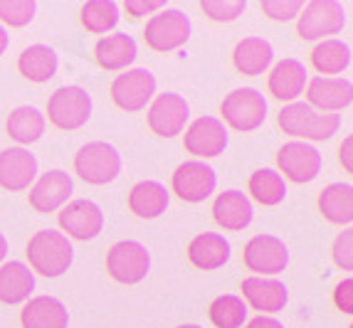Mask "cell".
I'll use <instances>...</instances> for the list:
<instances>
[{"label":"cell","mask_w":353,"mask_h":328,"mask_svg":"<svg viewBox=\"0 0 353 328\" xmlns=\"http://www.w3.org/2000/svg\"><path fill=\"white\" fill-rule=\"evenodd\" d=\"M28 262L32 274H42L48 279L62 276L74 262V249L67 234L57 229H40L28 242Z\"/></svg>","instance_id":"6da1fadb"},{"label":"cell","mask_w":353,"mask_h":328,"mask_svg":"<svg viewBox=\"0 0 353 328\" xmlns=\"http://www.w3.org/2000/svg\"><path fill=\"white\" fill-rule=\"evenodd\" d=\"M279 129L284 134L304 141H329L341 129L339 114H319L306 101H292L279 109L277 116Z\"/></svg>","instance_id":"7a4b0ae2"},{"label":"cell","mask_w":353,"mask_h":328,"mask_svg":"<svg viewBox=\"0 0 353 328\" xmlns=\"http://www.w3.org/2000/svg\"><path fill=\"white\" fill-rule=\"evenodd\" d=\"M74 173L89 185L114 183L121 173V153L106 141H89L74 153Z\"/></svg>","instance_id":"3957f363"},{"label":"cell","mask_w":353,"mask_h":328,"mask_svg":"<svg viewBox=\"0 0 353 328\" xmlns=\"http://www.w3.org/2000/svg\"><path fill=\"white\" fill-rule=\"evenodd\" d=\"M220 114L230 129L250 134V131L259 129L267 119V99L265 94L254 87H240L235 92H230L220 104Z\"/></svg>","instance_id":"277c9868"},{"label":"cell","mask_w":353,"mask_h":328,"mask_svg":"<svg viewBox=\"0 0 353 328\" xmlns=\"http://www.w3.org/2000/svg\"><path fill=\"white\" fill-rule=\"evenodd\" d=\"M106 271L119 284L134 287V284L146 279L151 271V252L136 240L117 242L106 252Z\"/></svg>","instance_id":"5b68a950"},{"label":"cell","mask_w":353,"mask_h":328,"mask_svg":"<svg viewBox=\"0 0 353 328\" xmlns=\"http://www.w3.org/2000/svg\"><path fill=\"white\" fill-rule=\"evenodd\" d=\"M143 40L153 52H173L190 40V20L183 10L163 8L146 23Z\"/></svg>","instance_id":"8992f818"},{"label":"cell","mask_w":353,"mask_h":328,"mask_svg":"<svg viewBox=\"0 0 353 328\" xmlns=\"http://www.w3.org/2000/svg\"><path fill=\"white\" fill-rule=\"evenodd\" d=\"M346 25V10L336 0H312L301 8L296 18V32L301 40H329V35L341 32Z\"/></svg>","instance_id":"52a82bcc"},{"label":"cell","mask_w":353,"mask_h":328,"mask_svg":"<svg viewBox=\"0 0 353 328\" xmlns=\"http://www.w3.org/2000/svg\"><path fill=\"white\" fill-rule=\"evenodd\" d=\"M92 96L82 87H59L48 101V119L62 131L82 129L92 119Z\"/></svg>","instance_id":"ba28073f"},{"label":"cell","mask_w":353,"mask_h":328,"mask_svg":"<svg viewBox=\"0 0 353 328\" xmlns=\"http://www.w3.org/2000/svg\"><path fill=\"white\" fill-rule=\"evenodd\" d=\"M242 262L254 276H274L289 267V247L274 234H254L245 245Z\"/></svg>","instance_id":"9c48e42d"},{"label":"cell","mask_w":353,"mask_h":328,"mask_svg":"<svg viewBox=\"0 0 353 328\" xmlns=\"http://www.w3.org/2000/svg\"><path fill=\"white\" fill-rule=\"evenodd\" d=\"M156 94V76L146 67H134L117 74L112 82V99L121 112H141Z\"/></svg>","instance_id":"30bf717a"},{"label":"cell","mask_w":353,"mask_h":328,"mask_svg":"<svg viewBox=\"0 0 353 328\" xmlns=\"http://www.w3.org/2000/svg\"><path fill=\"white\" fill-rule=\"evenodd\" d=\"M173 193L185 203H203L218 187V173L205 161H185L173 170Z\"/></svg>","instance_id":"8fae6325"},{"label":"cell","mask_w":353,"mask_h":328,"mask_svg":"<svg viewBox=\"0 0 353 328\" xmlns=\"http://www.w3.org/2000/svg\"><path fill=\"white\" fill-rule=\"evenodd\" d=\"M190 116L188 101L176 92H163L148 106V126L161 139H173V136L185 131V123Z\"/></svg>","instance_id":"7c38bea8"},{"label":"cell","mask_w":353,"mask_h":328,"mask_svg":"<svg viewBox=\"0 0 353 328\" xmlns=\"http://www.w3.org/2000/svg\"><path fill=\"white\" fill-rule=\"evenodd\" d=\"M279 176L292 183H312L321 173L324 158L321 153L306 141H289L277 153Z\"/></svg>","instance_id":"4fadbf2b"},{"label":"cell","mask_w":353,"mask_h":328,"mask_svg":"<svg viewBox=\"0 0 353 328\" xmlns=\"http://www.w3.org/2000/svg\"><path fill=\"white\" fill-rule=\"evenodd\" d=\"M228 143H230L228 126L218 116L195 119L188 129H185V139H183V146H185L188 153H193L195 161L215 158V156L225 153Z\"/></svg>","instance_id":"5bb4252c"},{"label":"cell","mask_w":353,"mask_h":328,"mask_svg":"<svg viewBox=\"0 0 353 328\" xmlns=\"http://www.w3.org/2000/svg\"><path fill=\"white\" fill-rule=\"evenodd\" d=\"M62 234L67 232V237H74V240H94L97 234L104 229V212L97 205L94 200L79 198L72 200L62 207V212L57 215Z\"/></svg>","instance_id":"9a60e30c"},{"label":"cell","mask_w":353,"mask_h":328,"mask_svg":"<svg viewBox=\"0 0 353 328\" xmlns=\"http://www.w3.org/2000/svg\"><path fill=\"white\" fill-rule=\"evenodd\" d=\"M353 101V84L346 76H314L306 82V104L314 112L336 114L348 109Z\"/></svg>","instance_id":"2e32d148"},{"label":"cell","mask_w":353,"mask_h":328,"mask_svg":"<svg viewBox=\"0 0 353 328\" xmlns=\"http://www.w3.org/2000/svg\"><path fill=\"white\" fill-rule=\"evenodd\" d=\"M240 291V299L248 306H252L254 311H262V316L277 314L289 301L287 284L274 279V276H248V279H242Z\"/></svg>","instance_id":"e0dca14e"},{"label":"cell","mask_w":353,"mask_h":328,"mask_svg":"<svg viewBox=\"0 0 353 328\" xmlns=\"http://www.w3.org/2000/svg\"><path fill=\"white\" fill-rule=\"evenodd\" d=\"M74 193L72 176L65 170H48L42 173L30 190V207L37 212H54L57 207L67 205V200Z\"/></svg>","instance_id":"ac0fdd59"},{"label":"cell","mask_w":353,"mask_h":328,"mask_svg":"<svg viewBox=\"0 0 353 328\" xmlns=\"http://www.w3.org/2000/svg\"><path fill=\"white\" fill-rule=\"evenodd\" d=\"M37 181V158L28 148L10 146L0 151V187L20 193Z\"/></svg>","instance_id":"d6986e66"},{"label":"cell","mask_w":353,"mask_h":328,"mask_svg":"<svg viewBox=\"0 0 353 328\" xmlns=\"http://www.w3.org/2000/svg\"><path fill=\"white\" fill-rule=\"evenodd\" d=\"M306 82H309V74H306V67L301 65L299 59L287 57L282 62L272 67L270 79H267V87H270V94L279 101H296V96H301L306 89Z\"/></svg>","instance_id":"ffe728a7"},{"label":"cell","mask_w":353,"mask_h":328,"mask_svg":"<svg viewBox=\"0 0 353 328\" xmlns=\"http://www.w3.org/2000/svg\"><path fill=\"white\" fill-rule=\"evenodd\" d=\"M232 247L225 240V234L220 232H201L195 234L188 245V262L195 269L203 271H215L230 262Z\"/></svg>","instance_id":"44dd1931"},{"label":"cell","mask_w":353,"mask_h":328,"mask_svg":"<svg viewBox=\"0 0 353 328\" xmlns=\"http://www.w3.org/2000/svg\"><path fill=\"white\" fill-rule=\"evenodd\" d=\"M212 217H215V223L220 227L230 229V232H240V229L250 227V223H252V200L242 190H225L212 203Z\"/></svg>","instance_id":"7402d4cb"},{"label":"cell","mask_w":353,"mask_h":328,"mask_svg":"<svg viewBox=\"0 0 353 328\" xmlns=\"http://www.w3.org/2000/svg\"><path fill=\"white\" fill-rule=\"evenodd\" d=\"M20 321H23V328H67L70 311L54 296H35L25 301Z\"/></svg>","instance_id":"603a6c76"},{"label":"cell","mask_w":353,"mask_h":328,"mask_svg":"<svg viewBox=\"0 0 353 328\" xmlns=\"http://www.w3.org/2000/svg\"><path fill=\"white\" fill-rule=\"evenodd\" d=\"M136 54H139V47L136 40L126 32H117V35H106L101 37L94 45V59L101 70L109 72H121L126 67L134 65Z\"/></svg>","instance_id":"cb8c5ba5"},{"label":"cell","mask_w":353,"mask_h":328,"mask_svg":"<svg viewBox=\"0 0 353 328\" xmlns=\"http://www.w3.org/2000/svg\"><path fill=\"white\" fill-rule=\"evenodd\" d=\"M274 59V47L265 37H245L232 50V65L240 74L257 76L270 70Z\"/></svg>","instance_id":"d4e9b609"},{"label":"cell","mask_w":353,"mask_h":328,"mask_svg":"<svg viewBox=\"0 0 353 328\" xmlns=\"http://www.w3.org/2000/svg\"><path fill=\"white\" fill-rule=\"evenodd\" d=\"M35 291V274L25 262L0 264V301L3 304H25Z\"/></svg>","instance_id":"484cf974"},{"label":"cell","mask_w":353,"mask_h":328,"mask_svg":"<svg viewBox=\"0 0 353 328\" xmlns=\"http://www.w3.org/2000/svg\"><path fill=\"white\" fill-rule=\"evenodd\" d=\"M171 205V193L159 181H141L131 187L129 210L141 220H156Z\"/></svg>","instance_id":"4316f807"},{"label":"cell","mask_w":353,"mask_h":328,"mask_svg":"<svg viewBox=\"0 0 353 328\" xmlns=\"http://www.w3.org/2000/svg\"><path fill=\"white\" fill-rule=\"evenodd\" d=\"M57 67H59L57 52L48 45H30V47H25L18 57L20 74H23L28 82H35V84L50 82V79L57 74Z\"/></svg>","instance_id":"83f0119b"},{"label":"cell","mask_w":353,"mask_h":328,"mask_svg":"<svg viewBox=\"0 0 353 328\" xmlns=\"http://www.w3.org/2000/svg\"><path fill=\"white\" fill-rule=\"evenodd\" d=\"M319 212L334 225H351L353 220V187L351 183H331L319 193Z\"/></svg>","instance_id":"f1b7e54d"},{"label":"cell","mask_w":353,"mask_h":328,"mask_svg":"<svg viewBox=\"0 0 353 328\" xmlns=\"http://www.w3.org/2000/svg\"><path fill=\"white\" fill-rule=\"evenodd\" d=\"M6 131L12 141H18L20 148L28 146V143H35L45 134V114L37 106H18L8 114Z\"/></svg>","instance_id":"f546056e"},{"label":"cell","mask_w":353,"mask_h":328,"mask_svg":"<svg viewBox=\"0 0 353 328\" xmlns=\"http://www.w3.org/2000/svg\"><path fill=\"white\" fill-rule=\"evenodd\" d=\"M312 65L321 74H341L351 67V47L343 40H321L312 50Z\"/></svg>","instance_id":"4dcf8cb0"},{"label":"cell","mask_w":353,"mask_h":328,"mask_svg":"<svg viewBox=\"0 0 353 328\" xmlns=\"http://www.w3.org/2000/svg\"><path fill=\"white\" fill-rule=\"evenodd\" d=\"M248 187L252 200H257L259 205H267V207L279 205L287 198V183H284V178L279 176L277 170L272 168L254 170L252 176H250Z\"/></svg>","instance_id":"1f68e13d"},{"label":"cell","mask_w":353,"mask_h":328,"mask_svg":"<svg viewBox=\"0 0 353 328\" xmlns=\"http://www.w3.org/2000/svg\"><path fill=\"white\" fill-rule=\"evenodd\" d=\"M119 18H121V12H119V3H114V0H89L79 12L82 25L94 35L112 32L119 25Z\"/></svg>","instance_id":"d6a6232c"},{"label":"cell","mask_w":353,"mask_h":328,"mask_svg":"<svg viewBox=\"0 0 353 328\" xmlns=\"http://www.w3.org/2000/svg\"><path fill=\"white\" fill-rule=\"evenodd\" d=\"M208 318L215 328H242L248 321V304L237 294H223L212 299Z\"/></svg>","instance_id":"836d02e7"},{"label":"cell","mask_w":353,"mask_h":328,"mask_svg":"<svg viewBox=\"0 0 353 328\" xmlns=\"http://www.w3.org/2000/svg\"><path fill=\"white\" fill-rule=\"evenodd\" d=\"M37 12L35 0H0V25L6 28H25L28 23H32Z\"/></svg>","instance_id":"e575fe53"},{"label":"cell","mask_w":353,"mask_h":328,"mask_svg":"<svg viewBox=\"0 0 353 328\" xmlns=\"http://www.w3.org/2000/svg\"><path fill=\"white\" fill-rule=\"evenodd\" d=\"M201 10L215 23H232L248 10L245 0H203Z\"/></svg>","instance_id":"d590c367"},{"label":"cell","mask_w":353,"mask_h":328,"mask_svg":"<svg viewBox=\"0 0 353 328\" xmlns=\"http://www.w3.org/2000/svg\"><path fill=\"white\" fill-rule=\"evenodd\" d=\"M304 3L301 0H265L262 3V12L267 18L277 20V23H287V20L299 18Z\"/></svg>","instance_id":"8d00e7d4"},{"label":"cell","mask_w":353,"mask_h":328,"mask_svg":"<svg viewBox=\"0 0 353 328\" xmlns=\"http://www.w3.org/2000/svg\"><path fill=\"white\" fill-rule=\"evenodd\" d=\"M331 257H334V262H336V267H339V269H343V271L353 269V229L351 227H346L334 240Z\"/></svg>","instance_id":"74e56055"},{"label":"cell","mask_w":353,"mask_h":328,"mask_svg":"<svg viewBox=\"0 0 353 328\" xmlns=\"http://www.w3.org/2000/svg\"><path fill=\"white\" fill-rule=\"evenodd\" d=\"M334 304H336V309L343 311L346 316H351L353 314V281H351V276H346V279H341L339 284H336Z\"/></svg>","instance_id":"f35d334b"},{"label":"cell","mask_w":353,"mask_h":328,"mask_svg":"<svg viewBox=\"0 0 353 328\" xmlns=\"http://www.w3.org/2000/svg\"><path fill=\"white\" fill-rule=\"evenodd\" d=\"M126 12H129L131 18H143V15H151V12L161 10V8H165L163 0H146V3H139V0H129L126 3Z\"/></svg>","instance_id":"ab89813d"},{"label":"cell","mask_w":353,"mask_h":328,"mask_svg":"<svg viewBox=\"0 0 353 328\" xmlns=\"http://www.w3.org/2000/svg\"><path fill=\"white\" fill-rule=\"evenodd\" d=\"M351 156H353V136H346V139H343V143H341V148H339V161H341V165L348 170V173L353 170Z\"/></svg>","instance_id":"60d3db41"},{"label":"cell","mask_w":353,"mask_h":328,"mask_svg":"<svg viewBox=\"0 0 353 328\" xmlns=\"http://www.w3.org/2000/svg\"><path fill=\"white\" fill-rule=\"evenodd\" d=\"M245 328H284V323L274 316H262V314H259V316H254L252 321L245 323Z\"/></svg>","instance_id":"b9f144b4"},{"label":"cell","mask_w":353,"mask_h":328,"mask_svg":"<svg viewBox=\"0 0 353 328\" xmlns=\"http://www.w3.org/2000/svg\"><path fill=\"white\" fill-rule=\"evenodd\" d=\"M8 45H10V37H8V30L3 28V25H0V54L6 52Z\"/></svg>","instance_id":"7bdbcfd3"},{"label":"cell","mask_w":353,"mask_h":328,"mask_svg":"<svg viewBox=\"0 0 353 328\" xmlns=\"http://www.w3.org/2000/svg\"><path fill=\"white\" fill-rule=\"evenodd\" d=\"M6 257H8V240H6V234L0 232V264L6 262Z\"/></svg>","instance_id":"ee69618b"},{"label":"cell","mask_w":353,"mask_h":328,"mask_svg":"<svg viewBox=\"0 0 353 328\" xmlns=\"http://www.w3.org/2000/svg\"><path fill=\"white\" fill-rule=\"evenodd\" d=\"M176 328H203V326H198V323H181V326H176Z\"/></svg>","instance_id":"f6af8a7d"}]
</instances>
